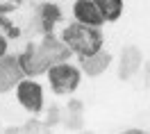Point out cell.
<instances>
[{
  "mask_svg": "<svg viewBox=\"0 0 150 134\" xmlns=\"http://www.w3.org/2000/svg\"><path fill=\"white\" fill-rule=\"evenodd\" d=\"M143 75H146V84H148V89H150V59L143 64Z\"/></svg>",
  "mask_w": 150,
  "mask_h": 134,
  "instance_id": "12",
  "label": "cell"
},
{
  "mask_svg": "<svg viewBox=\"0 0 150 134\" xmlns=\"http://www.w3.org/2000/svg\"><path fill=\"white\" fill-rule=\"evenodd\" d=\"M143 66V55L137 46H125L118 59V77L121 80H130L141 71Z\"/></svg>",
  "mask_w": 150,
  "mask_h": 134,
  "instance_id": "7",
  "label": "cell"
},
{
  "mask_svg": "<svg viewBox=\"0 0 150 134\" xmlns=\"http://www.w3.org/2000/svg\"><path fill=\"white\" fill-rule=\"evenodd\" d=\"M68 57H71V50L62 43V39H55L48 32L41 43H30L21 52L18 61L28 77H37V75H43L48 71V66H52L57 61H64Z\"/></svg>",
  "mask_w": 150,
  "mask_h": 134,
  "instance_id": "1",
  "label": "cell"
},
{
  "mask_svg": "<svg viewBox=\"0 0 150 134\" xmlns=\"http://www.w3.org/2000/svg\"><path fill=\"white\" fill-rule=\"evenodd\" d=\"M14 91H16V100H18V105L30 111V114H41L43 111V105H46V96H43V86L39 84L34 77H21V82L14 86Z\"/></svg>",
  "mask_w": 150,
  "mask_h": 134,
  "instance_id": "4",
  "label": "cell"
},
{
  "mask_svg": "<svg viewBox=\"0 0 150 134\" xmlns=\"http://www.w3.org/2000/svg\"><path fill=\"white\" fill-rule=\"evenodd\" d=\"M59 39L66 48L71 50V55L75 57H89L98 50L105 48V34L103 28H91V25H82V23H68L62 28L59 32Z\"/></svg>",
  "mask_w": 150,
  "mask_h": 134,
  "instance_id": "2",
  "label": "cell"
},
{
  "mask_svg": "<svg viewBox=\"0 0 150 134\" xmlns=\"http://www.w3.org/2000/svg\"><path fill=\"white\" fill-rule=\"evenodd\" d=\"M71 11H73V20L82 23V25H91V28H103L105 25L93 0H75Z\"/></svg>",
  "mask_w": 150,
  "mask_h": 134,
  "instance_id": "6",
  "label": "cell"
},
{
  "mask_svg": "<svg viewBox=\"0 0 150 134\" xmlns=\"http://www.w3.org/2000/svg\"><path fill=\"white\" fill-rule=\"evenodd\" d=\"M109 64H112V55H109L105 48L98 50V52H93V55H89V57L80 59V68H82V73L89 75V77L103 75L105 71L109 68Z\"/></svg>",
  "mask_w": 150,
  "mask_h": 134,
  "instance_id": "8",
  "label": "cell"
},
{
  "mask_svg": "<svg viewBox=\"0 0 150 134\" xmlns=\"http://www.w3.org/2000/svg\"><path fill=\"white\" fill-rule=\"evenodd\" d=\"M62 18V9L57 7V5H50V2H46V5H41L39 7V23H41V30L43 32H52V28H55V23Z\"/></svg>",
  "mask_w": 150,
  "mask_h": 134,
  "instance_id": "10",
  "label": "cell"
},
{
  "mask_svg": "<svg viewBox=\"0 0 150 134\" xmlns=\"http://www.w3.org/2000/svg\"><path fill=\"white\" fill-rule=\"evenodd\" d=\"M21 77H25V73H23V66H21L18 57L7 52L0 59V93L11 91L21 82Z\"/></svg>",
  "mask_w": 150,
  "mask_h": 134,
  "instance_id": "5",
  "label": "cell"
},
{
  "mask_svg": "<svg viewBox=\"0 0 150 134\" xmlns=\"http://www.w3.org/2000/svg\"><path fill=\"white\" fill-rule=\"evenodd\" d=\"M7 52H9V39H7L2 32H0V59L5 57Z\"/></svg>",
  "mask_w": 150,
  "mask_h": 134,
  "instance_id": "11",
  "label": "cell"
},
{
  "mask_svg": "<svg viewBox=\"0 0 150 134\" xmlns=\"http://www.w3.org/2000/svg\"><path fill=\"white\" fill-rule=\"evenodd\" d=\"M46 77H48V86L52 89L55 96H71L77 91V86L82 82V68L73 61L64 59V61H57L52 66H48Z\"/></svg>",
  "mask_w": 150,
  "mask_h": 134,
  "instance_id": "3",
  "label": "cell"
},
{
  "mask_svg": "<svg viewBox=\"0 0 150 134\" xmlns=\"http://www.w3.org/2000/svg\"><path fill=\"white\" fill-rule=\"evenodd\" d=\"M98 11H100V16H103L105 25L107 23H116V20L123 16V11H125V2L123 0H93Z\"/></svg>",
  "mask_w": 150,
  "mask_h": 134,
  "instance_id": "9",
  "label": "cell"
}]
</instances>
